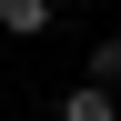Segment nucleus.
<instances>
[{
    "label": "nucleus",
    "mask_w": 121,
    "mask_h": 121,
    "mask_svg": "<svg viewBox=\"0 0 121 121\" xmlns=\"http://www.w3.org/2000/svg\"><path fill=\"white\" fill-rule=\"evenodd\" d=\"M91 81H101V91H121V30H101V40H91Z\"/></svg>",
    "instance_id": "nucleus-3"
},
{
    "label": "nucleus",
    "mask_w": 121,
    "mask_h": 121,
    "mask_svg": "<svg viewBox=\"0 0 121 121\" xmlns=\"http://www.w3.org/2000/svg\"><path fill=\"white\" fill-rule=\"evenodd\" d=\"M0 30H10V40H40V30H51V0H0Z\"/></svg>",
    "instance_id": "nucleus-2"
},
{
    "label": "nucleus",
    "mask_w": 121,
    "mask_h": 121,
    "mask_svg": "<svg viewBox=\"0 0 121 121\" xmlns=\"http://www.w3.org/2000/svg\"><path fill=\"white\" fill-rule=\"evenodd\" d=\"M60 121H121V111H111L101 81H71V91H60Z\"/></svg>",
    "instance_id": "nucleus-1"
}]
</instances>
